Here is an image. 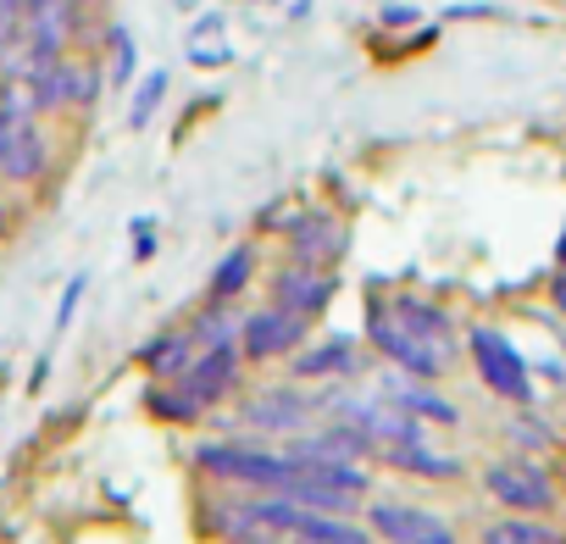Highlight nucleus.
Instances as JSON below:
<instances>
[{
  "mask_svg": "<svg viewBox=\"0 0 566 544\" xmlns=\"http://www.w3.org/2000/svg\"><path fill=\"white\" fill-rule=\"evenodd\" d=\"M228 533H266L277 544H373V527H361L345 511H323L290 494L244 500L228 511Z\"/></svg>",
  "mask_w": 566,
  "mask_h": 544,
  "instance_id": "nucleus-1",
  "label": "nucleus"
},
{
  "mask_svg": "<svg viewBox=\"0 0 566 544\" xmlns=\"http://www.w3.org/2000/svg\"><path fill=\"white\" fill-rule=\"evenodd\" d=\"M239 334H222L211 339L206 351H195V362L178 373V378H156L145 406L161 417V422H200L211 406H222L239 384Z\"/></svg>",
  "mask_w": 566,
  "mask_h": 544,
  "instance_id": "nucleus-2",
  "label": "nucleus"
},
{
  "mask_svg": "<svg viewBox=\"0 0 566 544\" xmlns=\"http://www.w3.org/2000/svg\"><path fill=\"white\" fill-rule=\"evenodd\" d=\"M367 345H373L384 362H395L400 373H411V378L439 384V378L450 373V351L433 345V339H422L417 328H406V323L395 317L389 295H373V301H367Z\"/></svg>",
  "mask_w": 566,
  "mask_h": 544,
  "instance_id": "nucleus-3",
  "label": "nucleus"
},
{
  "mask_svg": "<svg viewBox=\"0 0 566 544\" xmlns=\"http://www.w3.org/2000/svg\"><path fill=\"white\" fill-rule=\"evenodd\" d=\"M467 351H472V367H478L489 395H500V400H511L522 411L533 406V367H527V356L500 328H489V323L467 328Z\"/></svg>",
  "mask_w": 566,
  "mask_h": 544,
  "instance_id": "nucleus-4",
  "label": "nucleus"
},
{
  "mask_svg": "<svg viewBox=\"0 0 566 544\" xmlns=\"http://www.w3.org/2000/svg\"><path fill=\"white\" fill-rule=\"evenodd\" d=\"M478 483H483V494H489L494 505L522 511V516H549V511L560 505L555 478H549L538 461H527V456H500V461H489Z\"/></svg>",
  "mask_w": 566,
  "mask_h": 544,
  "instance_id": "nucleus-5",
  "label": "nucleus"
},
{
  "mask_svg": "<svg viewBox=\"0 0 566 544\" xmlns=\"http://www.w3.org/2000/svg\"><path fill=\"white\" fill-rule=\"evenodd\" d=\"M200 467L222 483H244V489H261V494H283L290 483V450H266V444H200L195 450Z\"/></svg>",
  "mask_w": 566,
  "mask_h": 544,
  "instance_id": "nucleus-6",
  "label": "nucleus"
},
{
  "mask_svg": "<svg viewBox=\"0 0 566 544\" xmlns=\"http://www.w3.org/2000/svg\"><path fill=\"white\" fill-rule=\"evenodd\" d=\"M306 339H312V317L277 306V301H266L261 312H250L239 323V356L244 362H283V356H295Z\"/></svg>",
  "mask_w": 566,
  "mask_h": 544,
  "instance_id": "nucleus-7",
  "label": "nucleus"
},
{
  "mask_svg": "<svg viewBox=\"0 0 566 544\" xmlns=\"http://www.w3.org/2000/svg\"><path fill=\"white\" fill-rule=\"evenodd\" d=\"M367 527L384 544H461L455 522H444L439 511L411 505V500H373L367 505Z\"/></svg>",
  "mask_w": 566,
  "mask_h": 544,
  "instance_id": "nucleus-8",
  "label": "nucleus"
},
{
  "mask_svg": "<svg viewBox=\"0 0 566 544\" xmlns=\"http://www.w3.org/2000/svg\"><path fill=\"white\" fill-rule=\"evenodd\" d=\"M334 272L328 266H312V261H295V266H283L277 279H272V301L277 306H290L301 317H323L328 301H334Z\"/></svg>",
  "mask_w": 566,
  "mask_h": 544,
  "instance_id": "nucleus-9",
  "label": "nucleus"
},
{
  "mask_svg": "<svg viewBox=\"0 0 566 544\" xmlns=\"http://www.w3.org/2000/svg\"><path fill=\"white\" fill-rule=\"evenodd\" d=\"M283 233H290L295 261L334 266V261L345 255V222H339L334 211H295L290 222H283Z\"/></svg>",
  "mask_w": 566,
  "mask_h": 544,
  "instance_id": "nucleus-10",
  "label": "nucleus"
},
{
  "mask_svg": "<svg viewBox=\"0 0 566 544\" xmlns=\"http://www.w3.org/2000/svg\"><path fill=\"white\" fill-rule=\"evenodd\" d=\"M312 411H317V406H312V395H306L301 384H277V389H261L244 417H250V428H261V433H295V428H306Z\"/></svg>",
  "mask_w": 566,
  "mask_h": 544,
  "instance_id": "nucleus-11",
  "label": "nucleus"
},
{
  "mask_svg": "<svg viewBox=\"0 0 566 544\" xmlns=\"http://www.w3.org/2000/svg\"><path fill=\"white\" fill-rule=\"evenodd\" d=\"M295 384H328V378H356L361 373V351L356 339H317L295 351Z\"/></svg>",
  "mask_w": 566,
  "mask_h": 544,
  "instance_id": "nucleus-12",
  "label": "nucleus"
},
{
  "mask_svg": "<svg viewBox=\"0 0 566 544\" xmlns=\"http://www.w3.org/2000/svg\"><path fill=\"white\" fill-rule=\"evenodd\" d=\"M384 395H389V406H400V411H411V417H422V422H439V428H455V422H461V411H455L439 389H428V378H411V373H406V384L389 378Z\"/></svg>",
  "mask_w": 566,
  "mask_h": 544,
  "instance_id": "nucleus-13",
  "label": "nucleus"
},
{
  "mask_svg": "<svg viewBox=\"0 0 566 544\" xmlns=\"http://www.w3.org/2000/svg\"><path fill=\"white\" fill-rule=\"evenodd\" d=\"M389 306H395V317H400L406 328H417L422 339H433V345H444V351L455 356V323H450L444 306H433V301H422V295H389Z\"/></svg>",
  "mask_w": 566,
  "mask_h": 544,
  "instance_id": "nucleus-14",
  "label": "nucleus"
},
{
  "mask_svg": "<svg viewBox=\"0 0 566 544\" xmlns=\"http://www.w3.org/2000/svg\"><path fill=\"white\" fill-rule=\"evenodd\" d=\"M250 279H255V244H233L222 261H217V272H211V284H206V301H217V306H228V301H239L244 290H250Z\"/></svg>",
  "mask_w": 566,
  "mask_h": 544,
  "instance_id": "nucleus-15",
  "label": "nucleus"
},
{
  "mask_svg": "<svg viewBox=\"0 0 566 544\" xmlns=\"http://www.w3.org/2000/svg\"><path fill=\"white\" fill-rule=\"evenodd\" d=\"M483 544H560V533H555L544 516H522V511H511V516H500V522L483 527Z\"/></svg>",
  "mask_w": 566,
  "mask_h": 544,
  "instance_id": "nucleus-16",
  "label": "nucleus"
},
{
  "mask_svg": "<svg viewBox=\"0 0 566 544\" xmlns=\"http://www.w3.org/2000/svg\"><path fill=\"white\" fill-rule=\"evenodd\" d=\"M101 95V73L84 62H62V106H95Z\"/></svg>",
  "mask_w": 566,
  "mask_h": 544,
  "instance_id": "nucleus-17",
  "label": "nucleus"
},
{
  "mask_svg": "<svg viewBox=\"0 0 566 544\" xmlns=\"http://www.w3.org/2000/svg\"><path fill=\"white\" fill-rule=\"evenodd\" d=\"M161 95H167V73H145V79H139V90H134V106H128V123H134V128H145V123L156 117V106H161Z\"/></svg>",
  "mask_w": 566,
  "mask_h": 544,
  "instance_id": "nucleus-18",
  "label": "nucleus"
},
{
  "mask_svg": "<svg viewBox=\"0 0 566 544\" xmlns=\"http://www.w3.org/2000/svg\"><path fill=\"white\" fill-rule=\"evenodd\" d=\"M112 84H134V67H139V45L128 29H112Z\"/></svg>",
  "mask_w": 566,
  "mask_h": 544,
  "instance_id": "nucleus-19",
  "label": "nucleus"
},
{
  "mask_svg": "<svg viewBox=\"0 0 566 544\" xmlns=\"http://www.w3.org/2000/svg\"><path fill=\"white\" fill-rule=\"evenodd\" d=\"M84 290H90V279H73V284L62 290V306H56V328H67V323H73V312H78Z\"/></svg>",
  "mask_w": 566,
  "mask_h": 544,
  "instance_id": "nucleus-20",
  "label": "nucleus"
},
{
  "mask_svg": "<svg viewBox=\"0 0 566 544\" xmlns=\"http://www.w3.org/2000/svg\"><path fill=\"white\" fill-rule=\"evenodd\" d=\"M217 34H228V23H222V12H206V18L195 23V34H189V45H211Z\"/></svg>",
  "mask_w": 566,
  "mask_h": 544,
  "instance_id": "nucleus-21",
  "label": "nucleus"
},
{
  "mask_svg": "<svg viewBox=\"0 0 566 544\" xmlns=\"http://www.w3.org/2000/svg\"><path fill=\"white\" fill-rule=\"evenodd\" d=\"M189 62L195 67H222L228 62V40L222 45H189Z\"/></svg>",
  "mask_w": 566,
  "mask_h": 544,
  "instance_id": "nucleus-22",
  "label": "nucleus"
},
{
  "mask_svg": "<svg viewBox=\"0 0 566 544\" xmlns=\"http://www.w3.org/2000/svg\"><path fill=\"white\" fill-rule=\"evenodd\" d=\"M150 228H156L150 217H139V222H134V233H139V239H134V255H139V261H150V255H156V233H150Z\"/></svg>",
  "mask_w": 566,
  "mask_h": 544,
  "instance_id": "nucleus-23",
  "label": "nucleus"
},
{
  "mask_svg": "<svg viewBox=\"0 0 566 544\" xmlns=\"http://www.w3.org/2000/svg\"><path fill=\"white\" fill-rule=\"evenodd\" d=\"M549 306H555V312L566 317V266H560L555 279H549Z\"/></svg>",
  "mask_w": 566,
  "mask_h": 544,
  "instance_id": "nucleus-24",
  "label": "nucleus"
},
{
  "mask_svg": "<svg viewBox=\"0 0 566 544\" xmlns=\"http://www.w3.org/2000/svg\"><path fill=\"white\" fill-rule=\"evenodd\" d=\"M384 23H389V29H406V23H417V12H411V7H389Z\"/></svg>",
  "mask_w": 566,
  "mask_h": 544,
  "instance_id": "nucleus-25",
  "label": "nucleus"
},
{
  "mask_svg": "<svg viewBox=\"0 0 566 544\" xmlns=\"http://www.w3.org/2000/svg\"><path fill=\"white\" fill-rule=\"evenodd\" d=\"M283 12H290V18H306V12H312V0H283Z\"/></svg>",
  "mask_w": 566,
  "mask_h": 544,
  "instance_id": "nucleus-26",
  "label": "nucleus"
},
{
  "mask_svg": "<svg viewBox=\"0 0 566 544\" xmlns=\"http://www.w3.org/2000/svg\"><path fill=\"white\" fill-rule=\"evenodd\" d=\"M555 261H560V266H566V233H560V244H555Z\"/></svg>",
  "mask_w": 566,
  "mask_h": 544,
  "instance_id": "nucleus-27",
  "label": "nucleus"
}]
</instances>
